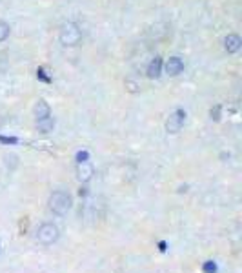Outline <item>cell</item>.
<instances>
[{
    "instance_id": "6da1fadb",
    "label": "cell",
    "mask_w": 242,
    "mask_h": 273,
    "mask_svg": "<svg viewBox=\"0 0 242 273\" xmlns=\"http://www.w3.org/2000/svg\"><path fill=\"white\" fill-rule=\"evenodd\" d=\"M58 40L66 47H75L82 40V29L75 22H64L60 26V33H58Z\"/></svg>"
},
{
    "instance_id": "7a4b0ae2",
    "label": "cell",
    "mask_w": 242,
    "mask_h": 273,
    "mask_svg": "<svg viewBox=\"0 0 242 273\" xmlns=\"http://www.w3.org/2000/svg\"><path fill=\"white\" fill-rule=\"evenodd\" d=\"M47 204H49V209H51L55 215L64 217L71 209V206H73V198H71V195L68 192L58 190V192H53L49 195Z\"/></svg>"
},
{
    "instance_id": "3957f363",
    "label": "cell",
    "mask_w": 242,
    "mask_h": 273,
    "mask_svg": "<svg viewBox=\"0 0 242 273\" xmlns=\"http://www.w3.org/2000/svg\"><path fill=\"white\" fill-rule=\"evenodd\" d=\"M58 237H60V230L53 222H44L37 230V240L42 246H53L58 240Z\"/></svg>"
},
{
    "instance_id": "277c9868",
    "label": "cell",
    "mask_w": 242,
    "mask_h": 273,
    "mask_svg": "<svg viewBox=\"0 0 242 273\" xmlns=\"http://www.w3.org/2000/svg\"><path fill=\"white\" fill-rule=\"evenodd\" d=\"M184 120H186V111L184 110H175L171 115L167 117L166 120V131L167 133H179L182 126H184Z\"/></svg>"
},
{
    "instance_id": "5b68a950",
    "label": "cell",
    "mask_w": 242,
    "mask_h": 273,
    "mask_svg": "<svg viewBox=\"0 0 242 273\" xmlns=\"http://www.w3.org/2000/svg\"><path fill=\"white\" fill-rule=\"evenodd\" d=\"M93 175H95V168H93L91 164L87 162H79L77 164V179L81 180V182H89L93 179Z\"/></svg>"
},
{
    "instance_id": "8992f818",
    "label": "cell",
    "mask_w": 242,
    "mask_h": 273,
    "mask_svg": "<svg viewBox=\"0 0 242 273\" xmlns=\"http://www.w3.org/2000/svg\"><path fill=\"white\" fill-rule=\"evenodd\" d=\"M184 71V60L180 57H169L166 62V73L169 77H177Z\"/></svg>"
},
{
    "instance_id": "52a82bcc",
    "label": "cell",
    "mask_w": 242,
    "mask_h": 273,
    "mask_svg": "<svg viewBox=\"0 0 242 273\" xmlns=\"http://www.w3.org/2000/svg\"><path fill=\"white\" fill-rule=\"evenodd\" d=\"M242 47V39L239 35H235V33H231V35H228L224 39V49L230 55H235V53L241 51Z\"/></svg>"
},
{
    "instance_id": "ba28073f",
    "label": "cell",
    "mask_w": 242,
    "mask_h": 273,
    "mask_svg": "<svg viewBox=\"0 0 242 273\" xmlns=\"http://www.w3.org/2000/svg\"><path fill=\"white\" fill-rule=\"evenodd\" d=\"M148 77L150 78H159L162 73V58L161 57H155L153 60H151L150 64H148Z\"/></svg>"
},
{
    "instance_id": "9c48e42d",
    "label": "cell",
    "mask_w": 242,
    "mask_h": 273,
    "mask_svg": "<svg viewBox=\"0 0 242 273\" xmlns=\"http://www.w3.org/2000/svg\"><path fill=\"white\" fill-rule=\"evenodd\" d=\"M35 117H37V120L46 118V117H51V108H49V104H47L46 100H39V102L35 104Z\"/></svg>"
},
{
    "instance_id": "30bf717a",
    "label": "cell",
    "mask_w": 242,
    "mask_h": 273,
    "mask_svg": "<svg viewBox=\"0 0 242 273\" xmlns=\"http://www.w3.org/2000/svg\"><path fill=\"white\" fill-rule=\"evenodd\" d=\"M53 128H55V120H53V117H46V118L37 120V129H39L40 133H49V131H53Z\"/></svg>"
},
{
    "instance_id": "8fae6325",
    "label": "cell",
    "mask_w": 242,
    "mask_h": 273,
    "mask_svg": "<svg viewBox=\"0 0 242 273\" xmlns=\"http://www.w3.org/2000/svg\"><path fill=\"white\" fill-rule=\"evenodd\" d=\"M11 33V28H9V24L4 22V20H0V42H4L9 37Z\"/></svg>"
},
{
    "instance_id": "7c38bea8",
    "label": "cell",
    "mask_w": 242,
    "mask_h": 273,
    "mask_svg": "<svg viewBox=\"0 0 242 273\" xmlns=\"http://www.w3.org/2000/svg\"><path fill=\"white\" fill-rule=\"evenodd\" d=\"M202 272H204V273H217V264H215L213 261L204 262V266H202Z\"/></svg>"
},
{
    "instance_id": "4fadbf2b",
    "label": "cell",
    "mask_w": 242,
    "mask_h": 273,
    "mask_svg": "<svg viewBox=\"0 0 242 273\" xmlns=\"http://www.w3.org/2000/svg\"><path fill=\"white\" fill-rule=\"evenodd\" d=\"M87 158H89V153H87V151H79V153H77V162H86Z\"/></svg>"
},
{
    "instance_id": "5bb4252c",
    "label": "cell",
    "mask_w": 242,
    "mask_h": 273,
    "mask_svg": "<svg viewBox=\"0 0 242 273\" xmlns=\"http://www.w3.org/2000/svg\"><path fill=\"white\" fill-rule=\"evenodd\" d=\"M209 115H211V118H213V120H219V118H220V106H215V108H211Z\"/></svg>"
},
{
    "instance_id": "9a60e30c",
    "label": "cell",
    "mask_w": 242,
    "mask_h": 273,
    "mask_svg": "<svg viewBox=\"0 0 242 273\" xmlns=\"http://www.w3.org/2000/svg\"><path fill=\"white\" fill-rule=\"evenodd\" d=\"M0 142H4V144H17L18 140L15 137H0Z\"/></svg>"
},
{
    "instance_id": "2e32d148",
    "label": "cell",
    "mask_w": 242,
    "mask_h": 273,
    "mask_svg": "<svg viewBox=\"0 0 242 273\" xmlns=\"http://www.w3.org/2000/svg\"><path fill=\"white\" fill-rule=\"evenodd\" d=\"M37 73H39V77H40V78H42V80H44V82H49V78H47V77L44 75V73H46V71H44V70H39V71H37Z\"/></svg>"
},
{
    "instance_id": "e0dca14e",
    "label": "cell",
    "mask_w": 242,
    "mask_h": 273,
    "mask_svg": "<svg viewBox=\"0 0 242 273\" xmlns=\"http://www.w3.org/2000/svg\"><path fill=\"white\" fill-rule=\"evenodd\" d=\"M0 251H2V244H0Z\"/></svg>"
}]
</instances>
